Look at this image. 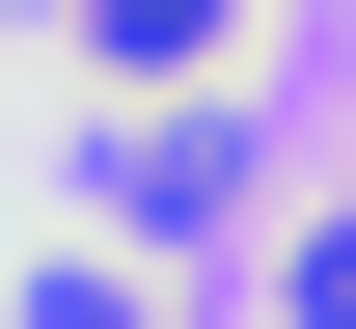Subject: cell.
<instances>
[{
  "instance_id": "6da1fadb",
  "label": "cell",
  "mask_w": 356,
  "mask_h": 329,
  "mask_svg": "<svg viewBox=\"0 0 356 329\" xmlns=\"http://www.w3.org/2000/svg\"><path fill=\"white\" fill-rule=\"evenodd\" d=\"M83 55L110 83H192V55H247V0H83Z\"/></svg>"
},
{
  "instance_id": "7a4b0ae2",
  "label": "cell",
  "mask_w": 356,
  "mask_h": 329,
  "mask_svg": "<svg viewBox=\"0 0 356 329\" xmlns=\"http://www.w3.org/2000/svg\"><path fill=\"white\" fill-rule=\"evenodd\" d=\"M302 302H356V220H329V247H302Z\"/></svg>"
}]
</instances>
